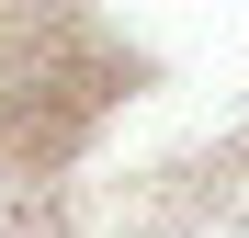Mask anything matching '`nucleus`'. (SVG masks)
<instances>
[{"label": "nucleus", "mask_w": 249, "mask_h": 238, "mask_svg": "<svg viewBox=\"0 0 249 238\" xmlns=\"http://www.w3.org/2000/svg\"><path fill=\"white\" fill-rule=\"evenodd\" d=\"M0 238H57V227L34 216V204H12V193H0Z\"/></svg>", "instance_id": "obj_1"}]
</instances>
